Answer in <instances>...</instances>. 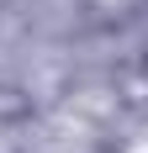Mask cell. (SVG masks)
Segmentation results:
<instances>
[{
  "mask_svg": "<svg viewBox=\"0 0 148 153\" xmlns=\"http://www.w3.org/2000/svg\"><path fill=\"white\" fill-rule=\"evenodd\" d=\"M0 153H27L21 137H16V127H0Z\"/></svg>",
  "mask_w": 148,
  "mask_h": 153,
  "instance_id": "3",
  "label": "cell"
},
{
  "mask_svg": "<svg viewBox=\"0 0 148 153\" xmlns=\"http://www.w3.org/2000/svg\"><path fill=\"white\" fill-rule=\"evenodd\" d=\"M138 79H143V85H148V48H143V53H138Z\"/></svg>",
  "mask_w": 148,
  "mask_h": 153,
  "instance_id": "4",
  "label": "cell"
},
{
  "mask_svg": "<svg viewBox=\"0 0 148 153\" xmlns=\"http://www.w3.org/2000/svg\"><path fill=\"white\" fill-rule=\"evenodd\" d=\"M79 11L95 32H122L148 16V0H79Z\"/></svg>",
  "mask_w": 148,
  "mask_h": 153,
  "instance_id": "1",
  "label": "cell"
},
{
  "mask_svg": "<svg viewBox=\"0 0 148 153\" xmlns=\"http://www.w3.org/2000/svg\"><path fill=\"white\" fill-rule=\"evenodd\" d=\"M32 111H37V100H32L27 85L0 79V127H21V122H32Z\"/></svg>",
  "mask_w": 148,
  "mask_h": 153,
  "instance_id": "2",
  "label": "cell"
}]
</instances>
